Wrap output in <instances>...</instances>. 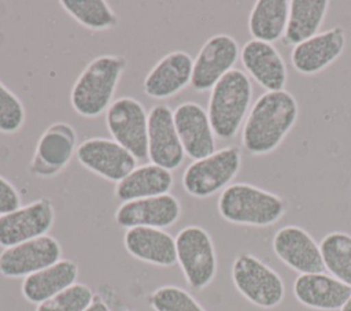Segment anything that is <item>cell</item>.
<instances>
[{
  "label": "cell",
  "mask_w": 351,
  "mask_h": 311,
  "mask_svg": "<svg viewBox=\"0 0 351 311\" xmlns=\"http://www.w3.org/2000/svg\"><path fill=\"white\" fill-rule=\"evenodd\" d=\"M174 185L173 173L154 163L137 166L115 185L114 193L122 203L167 195Z\"/></svg>",
  "instance_id": "cb8c5ba5"
},
{
  "label": "cell",
  "mask_w": 351,
  "mask_h": 311,
  "mask_svg": "<svg viewBox=\"0 0 351 311\" xmlns=\"http://www.w3.org/2000/svg\"><path fill=\"white\" fill-rule=\"evenodd\" d=\"M340 311H351V297L346 301V304L340 308Z\"/></svg>",
  "instance_id": "836d02e7"
},
{
  "label": "cell",
  "mask_w": 351,
  "mask_h": 311,
  "mask_svg": "<svg viewBox=\"0 0 351 311\" xmlns=\"http://www.w3.org/2000/svg\"><path fill=\"white\" fill-rule=\"evenodd\" d=\"M232 281L244 299L265 310L277 307L285 295L278 273L252 253H240L234 258Z\"/></svg>",
  "instance_id": "8992f818"
},
{
  "label": "cell",
  "mask_w": 351,
  "mask_h": 311,
  "mask_svg": "<svg viewBox=\"0 0 351 311\" xmlns=\"http://www.w3.org/2000/svg\"><path fill=\"white\" fill-rule=\"evenodd\" d=\"M62 259V247L49 234L4 248L0 253V274L5 278H26Z\"/></svg>",
  "instance_id": "8fae6325"
},
{
  "label": "cell",
  "mask_w": 351,
  "mask_h": 311,
  "mask_svg": "<svg viewBox=\"0 0 351 311\" xmlns=\"http://www.w3.org/2000/svg\"><path fill=\"white\" fill-rule=\"evenodd\" d=\"M219 215L234 225L265 227L278 222L287 212V201L269 190L237 182L226 186L218 197Z\"/></svg>",
  "instance_id": "3957f363"
},
{
  "label": "cell",
  "mask_w": 351,
  "mask_h": 311,
  "mask_svg": "<svg viewBox=\"0 0 351 311\" xmlns=\"http://www.w3.org/2000/svg\"><path fill=\"white\" fill-rule=\"evenodd\" d=\"M177 263L186 284L196 290L208 286L217 274V253L211 236L197 225L181 229L176 236Z\"/></svg>",
  "instance_id": "52a82bcc"
},
{
  "label": "cell",
  "mask_w": 351,
  "mask_h": 311,
  "mask_svg": "<svg viewBox=\"0 0 351 311\" xmlns=\"http://www.w3.org/2000/svg\"><path fill=\"white\" fill-rule=\"evenodd\" d=\"M252 100V84L247 73L233 69L211 89L207 114L215 137L233 138L245 121Z\"/></svg>",
  "instance_id": "277c9868"
},
{
  "label": "cell",
  "mask_w": 351,
  "mask_h": 311,
  "mask_svg": "<svg viewBox=\"0 0 351 311\" xmlns=\"http://www.w3.org/2000/svg\"><path fill=\"white\" fill-rule=\"evenodd\" d=\"M123 245L137 260L160 267H171L177 263L176 238L163 229L143 226L126 229Z\"/></svg>",
  "instance_id": "7402d4cb"
},
{
  "label": "cell",
  "mask_w": 351,
  "mask_h": 311,
  "mask_svg": "<svg viewBox=\"0 0 351 311\" xmlns=\"http://www.w3.org/2000/svg\"><path fill=\"white\" fill-rule=\"evenodd\" d=\"M93 299V290L88 285L75 282L56 296L38 304L36 311H85Z\"/></svg>",
  "instance_id": "f546056e"
},
{
  "label": "cell",
  "mask_w": 351,
  "mask_h": 311,
  "mask_svg": "<svg viewBox=\"0 0 351 311\" xmlns=\"http://www.w3.org/2000/svg\"><path fill=\"white\" fill-rule=\"evenodd\" d=\"M329 5L330 3L328 0H291L282 42L295 47L315 36Z\"/></svg>",
  "instance_id": "d4e9b609"
},
{
  "label": "cell",
  "mask_w": 351,
  "mask_h": 311,
  "mask_svg": "<svg viewBox=\"0 0 351 311\" xmlns=\"http://www.w3.org/2000/svg\"><path fill=\"white\" fill-rule=\"evenodd\" d=\"M78 266L70 259H60L32 275L23 278L21 290L32 304H41L77 282Z\"/></svg>",
  "instance_id": "603a6c76"
},
{
  "label": "cell",
  "mask_w": 351,
  "mask_h": 311,
  "mask_svg": "<svg viewBox=\"0 0 351 311\" xmlns=\"http://www.w3.org/2000/svg\"><path fill=\"white\" fill-rule=\"evenodd\" d=\"M63 10L89 30H107L118 23V16L104 0H62Z\"/></svg>",
  "instance_id": "83f0119b"
},
{
  "label": "cell",
  "mask_w": 351,
  "mask_h": 311,
  "mask_svg": "<svg viewBox=\"0 0 351 311\" xmlns=\"http://www.w3.org/2000/svg\"><path fill=\"white\" fill-rule=\"evenodd\" d=\"M271 245L277 258L299 274L325 271L319 245L310 233L299 226L288 225L278 229Z\"/></svg>",
  "instance_id": "9a60e30c"
},
{
  "label": "cell",
  "mask_w": 351,
  "mask_h": 311,
  "mask_svg": "<svg viewBox=\"0 0 351 311\" xmlns=\"http://www.w3.org/2000/svg\"><path fill=\"white\" fill-rule=\"evenodd\" d=\"M26 119V111L16 95L0 81V132L12 134L21 130Z\"/></svg>",
  "instance_id": "4dcf8cb0"
},
{
  "label": "cell",
  "mask_w": 351,
  "mask_h": 311,
  "mask_svg": "<svg viewBox=\"0 0 351 311\" xmlns=\"http://www.w3.org/2000/svg\"><path fill=\"white\" fill-rule=\"evenodd\" d=\"M21 207V196L15 186L0 175V215L15 211Z\"/></svg>",
  "instance_id": "1f68e13d"
},
{
  "label": "cell",
  "mask_w": 351,
  "mask_h": 311,
  "mask_svg": "<svg viewBox=\"0 0 351 311\" xmlns=\"http://www.w3.org/2000/svg\"><path fill=\"white\" fill-rule=\"evenodd\" d=\"M185 158L180 141L173 110L166 104H156L148 112V159L151 163L170 171L178 169Z\"/></svg>",
  "instance_id": "5bb4252c"
},
{
  "label": "cell",
  "mask_w": 351,
  "mask_h": 311,
  "mask_svg": "<svg viewBox=\"0 0 351 311\" xmlns=\"http://www.w3.org/2000/svg\"><path fill=\"white\" fill-rule=\"evenodd\" d=\"M148 300L154 311H206L188 290L176 285L155 289Z\"/></svg>",
  "instance_id": "f1b7e54d"
},
{
  "label": "cell",
  "mask_w": 351,
  "mask_h": 311,
  "mask_svg": "<svg viewBox=\"0 0 351 311\" xmlns=\"http://www.w3.org/2000/svg\"><path fill=\"white\" fill-rule=\"evenodd\" d=\"M240 167V148L236 145L223 147L203 159L193 160L182 174V188L193 197H210L229 186Z\"/></svg>",
  "instance_id": "5b68a950"
},
{
  "label": "cell",
  "mask_w": 351,
  "mask_h": 311,
  "mask_svg": "<svg viewBox=\"0 0 351 311\" xmlns=\"http://www.w3.org/2000/svg\"><path fill=\"white\" fill-rule=\"evenodd\" d=\"M293 296L308 308L336 311L351 297V288L330 274H299L293 282Z\"/></svg>",
  "instance_id": "44dd1931"
},
{
  "label": "cell",
  "mask_w": 351,
  "mask_h": 311,
  "mask_svg": "<svg viewBox=\"0 0 351 311\" xmlns=\"http://www.w3.org/2000/svg\"><path fill=\"white\" fill-rule=\"evenodd\" d=\"M240 59L247 75L266 92L284 90L288 78L287 64L273 44L250 40L243 45Z\"/></svg>",
  "instance_id": "d6986e66"
},
{
  "label": "cell",
  "mask_w": 351,
  "mask_h": 311,
  "mask_svg": "<svg viewBox=\"0 0 351 311\" xmlns=\"http://www.w3.org/2000/svg\"><path fill=\"white\" fill-rule=\"evenodd\" d=\"M325 270L351 288V234L328 233L319 242Z\"/></svg>",
  "instance_id": "4316f807"
},
{
  "label": "cell",
  "mask_w": 351,
  "mask_h": 311,
  "mask_svg": "<svg viewBox=\"0 0 351 311\" xmlns=\"http://www.w3.org/2000/svg\"><path fill=\"white\" fill-rule=\"evenodd\" d=\"M240 56L237 41L229 34L210 37L193 59L191 85L197 92L211 90L230 70Z\"/></svg>",
  "instance_id": "9c48e42d"
},
{
  "label": "cell",
  "mask_w": 351,
  "mask_h": 311,
  "mask_svg": "<svg viewBox=\"0 0 351 311\" xmlns=\"http://www.w3.org/2000/svg\"><path fill=\"white\" fill-rule=\"evenodd\" d=\"M53 221L55 210L48 199L34 200L0 215V247L8 248L45 236Z\"/></svg>",
  "instance_id": "4fadbf2b"
},
{
  "label": "cell",
  "mask_w": 351,
  "mask_h": 311,
  "mask_svg": "<svg viewBox=\"0 0 351 311\" xmlns=\"http://www.w3.org/2000/svg\"><path fill=\"white\" fill-rule=\"evenodd\" d=\"M106 126L119 145L136 159H148V114L133 97H119L106 111Z\"/></svg>",
  "instance_id": "ba28073f"
},
{
  "label": "cell",
  "mask_w": 351,
  "mask_h": 311,
  "mask_svg": "<svg viewBox=\"0 0 351 311\" xmlns=\"http://www.w3.org/2000/svg\"><path fill=\"white\" fill-rule=\"evenodd\" d=\"M181 216V204L170 193L122 203L115 211V222L125 229L156 227L174 225Z\"/></svg>",
  "instance_id": "2e32d148"
},
{
  "label": "cell",
  "mask_w": 351,
  "mask_h": 311,
  "mask_svg": "<svg viewBox=\"0 0 351 311\" xmlns=\"http://www.w3.org/2000/svg\"><path fill=\"white\" fill-rule=\"evenodd\" d=\"M75 156L85 169L117 184L137 167V159L112 138H86L77 147Z\"/></svg>",
  "instance_id": "30bf717a"
},
{
  "label": "cell",
  "mask_w": 351,
  "mask_h": 311,
  "mask_svg": "<svg viewBox=\"0 0 351 311\" xmlns=\"http://www.w3.org/2000/svg\"><path fill=\"white\" fill-rule=\"evenodd\" d=\"M193 59L185 51L165 55L145 75L144 93L152 99H167L191 85Z\"/></svg>",
  "instance_id": "ffe728a7"
},
{
  "label": "cell",
  "mask_w": 351,
  "mask_h": 311,
  "mask_svg": "<svg viewBox=\"0 0 351 311\" xmlns=\"http://www.w3.org/2000/svg\"><path fill=\"white\" fill-rule=\"evenodd\" d=\"M125 69L126 59L119 55H101L90 60L71 88L73 110L84 118H97L106 112Z\"/></svg>",
  "instance_id": "7a4b0ae2"
},
{
  "label": "cell",
  "mask_w": 351,
  "mask_h": 311,
  "mask_svg": "<svg viewBox=\"0 0 351 311\" xmlns=\"http://www.w3.org/2000/svg\"><path fill=\"white\" fill-rule=\"evenodd\" d=\"M288 15V0L255 1L248 18V30L252 40L270 44L281 40L287 29Z\"/></svg>",
  "instance_id": "484cf974"
},
{
  "label": "cell",
  "mask_w": 351,
  "mask_h": 311,
  "mask_svg": "<svg viewBox=\"0 0 351 311\" xmlns=\"http://www.w3.org/2000/svg\"><path fill=\"white\" fill-rule=\"evenodd\" d=\"M77 147V133L70 123H52L36 144L29 173L43 178L56 175L69 164Z\"/></svg>",
  "instance_id": "7c38bea8"
},
{
  "label": "cell",
  "mask_w": 351,
  "mask_h": 311,
  "mask_svg": "<svg viewBox=\"0 0 351 311\" xmlns=\"http://www.w3.org/2000/svg\"><path fill=\"white\" fill-rule=\"evenodd\" d=\"M299 105L288 90L262 93L248 111L241 142L248 153L261 156L273 152L296 123Z\"/></svg>",
  "instance_id": "6da1fadb"
},
{
  "label": "cell",
  "mask_w": 351,
  "mask_h": 311,
  "mask_svg": "<svg viewBox=\"0 0 351 311\" xmlns=\"http://www.w3.org/2000/svg\"><path fill=\"white\" fill-rule=\"evenodd\" d=\"M173 116L180 141L188 158L197 160L217 151L215 134L213 132L207 110H204L199 103H181L173 111Z\"/></svg>",
  "instance_id": "e0dca14e"
},
{
  "label": "cell",
  "mask_w": 351,
  "mask_h": 311,
  "mask_svg": "<svg viewBox=\"0 0 351 311\" xmlns=\"http://www.w3.org/2000/svg\"><path fill=\"white\" fill-rule=\"evenodd\" d=\"M346 41L344 27H330L295 45L291 51V63L299 74H318L340 58L346 48Z\"/></svg>",
  "instance_id": "ac0fdd59"
},
{
  "label": "cell",
  "mask_w": 351,
  "mask_h": 311,
  "mask_svg": "<svg viewBox=\"0 0 351 311\" xmlns=\"http://www.w3.org/2000/svg\"><path fill=\"white\" fill-rule=\"evenodd\" d=\"M85 311H111V310L104 300H101L100 297H95L90 306Z\"/></svg>",
  "instance_id": "d6a6232c"
}]
</instances>
